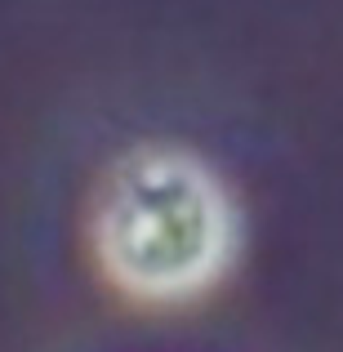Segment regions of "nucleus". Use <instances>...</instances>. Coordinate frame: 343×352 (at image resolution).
I'll return each instance as SVG.
<instances>
[{
	"label": "nucleus",
	"mask_w": 343,
	"mask_h": 352,
	"mask_svg": "<svg viewBox=\"0 0 343 352\" xmlns=\"http://www.w3.org/2000/svg\"><path fill=\"white\" fill-rule=\"evenodd\" d=\"M94 254L129 299H197L236 254V206L201 156L134 147L112 165L94 201Z\"/></svg>",
	"instance_id": "nucleus-1"
}]
</instances>
